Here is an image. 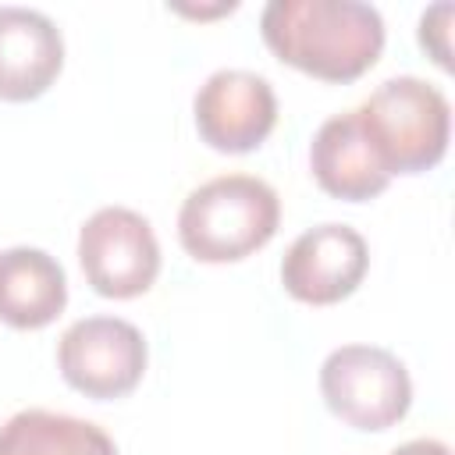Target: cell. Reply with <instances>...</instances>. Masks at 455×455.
<instances>
[{
    "instance_id": "1",
    "label": "cell",
    "mask_w": 455,
    "mask_h": 455,
    "mask_svg": "<svg viewBox=\"0 0 455 455\" xmlns=\"http://www.w3.org/2000/svg\"><path fill=\"white\" fill-rule=\"evenodd\" d=\"M259 32L277 60L323 82H355L384 50V18L363 0H270Z\"/></svg>"
},
{
    "instance_id": "2",
    "label": "cell",
    "mask_w": 455,
    "mask_h": 455,
    "mask_svg": "<svg viewBox=\"0 0 455 455\" xmlns=\"http://www.w3.org/2000/svg\"><path fill=\"white\" fill-rule=\"evenodd\" d=\"M281 224L277 192L256 174H220L192 188L178 210L181 249L199 263H238Z\"/></svg>"
},
{
    "instance_id": "3",
    "label": "cell",
    "mask_w": 455,
    "mask_h": 455,
    "mask_svg": "<svg viewBox=\"0 0 455 455\" xmlns=\"http://www.w3.org/2000/svg\"><path fill=\"white\" fill-rule=\"evenodd\" d=\"M355 117L391 178L430 171L434 164H441L448 149V132H451L448 96L416 75H398L380 82L355 107Z\"/></svg>"
},
{
    "instance_id": "4",
    "label": "cell",
    "mask_w": 455,
    "mask_h": 455,
    "mask_svg": "<svg viewBox=\"0 0 455 455\" xmlns=\"http://www.w3.org/2000/svg\"><path fill=\"white\" fill-rule=\"evenodd\" d=\"M327 409L355 430H387L412 405L405 363L380 345H341L320 366Z\"/></svg>"
},
{
    "instance_id": "5",
    "label": "cell",
    "mask_w": 455,
    "mask_h": 455,
    "mask_svg": "<svg viewBox=\"0 0 455 455\" xmlns=\"http://www.w3.org/2000/svg\"><path fill=\"white\" fill-rule=\"evenodd\" d=\"M78 263L96 295L135 299L160 274V242L142 213L103 206L78 228Z\"/></svg>"
},
{
    "instance_id": "6",
    "label": "cell",
    "mask_w": 455,
    "mask_h": 455,
    "mask_svg": "<svg viewBox=\"0 0 455 455\" xmlns=\"http://www.w3.org/2000/svg\"><path fill=\"white\" fill-rule=\"evenodd\" d=\"M57 366L85 398H121L135 391L146 373V338L121 316H85L60 334Z\"/></svg>"
},
{
    "instance_id": "7",
    "label": "cell",
    "mask_w": 455,
    "mask_h": 455,
    "mask_svg": "<svg viewBox=\"0 0 455 455\" xmlns=\"http://www.w3.org/2000/svg\"><path fill=\"white\" fill-rule=\"evenodd\" d=\"M199 139L217 153H249L277 124V96L270 82L245 68L213 71L192 100Z\"/></svg>"
},
{
    "instance_id": "8",
    "label": "cell",
    "mask_w": 455,
    "mask_h": 455,
    "mask_svg": "<svg viewBox=\"0 0 455 455\" xmlns=\"http://www.w3.org/2000/svg\"><path fill=\"white\" fill-rule=\"evenodd\" d=\"M366 267H370V249L355 228L316 224L288 245L281 259V284L299 302L334 306L363 284Z\"/></svg>"
},
{
    "instance_id": "9",
    "label": "cell",
    "mask_w": 455,
    "mask_h": 455,
    "mask_svg": "<svg viewBox=\"0 0 455 455\" xmlns=\"http://www.w3.org/2000/svg\"><path fill=\"white\" fill-rule=\"evenodd\" d=\"M64 68L60 28L32 7H0V100L25 103L43 96Z\"/></svg>"
},
{
    "instance_id": "10",
    "label": "cell",
    "mask_w": 455,
    "mask_h": 455,
    "mask_svg": "<svg viewBox=\"0 0 455 455\" xmlns=\"http://www.w3.org/2000/svg\"><path fill=\"white\" fill-rule=\"evenodd\" d=\"M309 167L316 185L345 203H366L391 181L380 156L373 153L355 110L327 117L309 142Z\"/></svg>"
},
{
    "instance_id": "11",
    "label": "cell",
    "mask_w": 455,
    "mask_h": 455,
    "mask_svg": "<svg viewBox=\"0 0 455 455\" xmlns=\"http://www.w3.org/2000/svg\"><path fill=\"white\" fill-rule=\"evenodd\" d=\"M68 306L64 267L32 245H11L0 252V320L14 331H39L53 323Z\"/></svg>"
},
{
    "instance_id": "12",
    "label": "cell",
    "mask_w": 455,
    "mask_h": 455,
    "mask_svg": "<svg viewBox=\"0 0 455 455\" xmlns=\"http://www.w3.org/2000/svg\"><path fill=\"white\" fill-rule=\"evenodd\" d=\"M0 455H117L110 434L89 419L21 409L0 423Z\"/></svg>"
},
{
    "instance_id": "13",
    "label": "cell",
    "mask_w": 455,
    "mask_h": 455,
    "mask_svg": "<svg viewBox=\"0 0 455 455\" xmlns=\"http://www.w3.org/2000/svg\"><path fill=\"white\" fill-rule=\"evenodd\" d=\"M448 21H451V4H434L423 11L419 18V46L441 64H451V50H448Z\"/></svg>"
},
{
    "instance_id": "14",
    "label": "cell",
    "mask_w": 455,
    "mask_h": 455,
    "mask_svg": "<svg viewBox=\"0 0 455 455\" xmlns=\"http://www.w3.org/2000/svg\"><path fill=\"white\" fill-rule=\"evenodd\" d=\"M391 455H451V451H448V444L437 441V437H416V441L398 444Z\"/></svg>"
}]
</instances>
